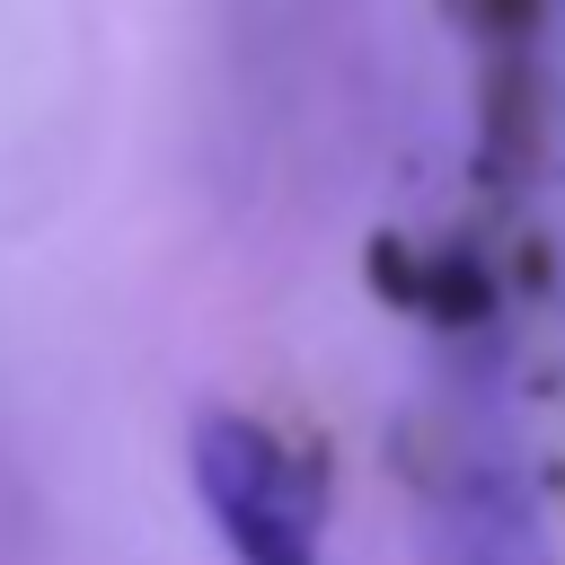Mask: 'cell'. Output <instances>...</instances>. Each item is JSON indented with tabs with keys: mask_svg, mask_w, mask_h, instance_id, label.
I'll return each mask as SVG.
<instances>
[{
	"mask_svg": "<svg viewBox=\"0 0 565 565\" xmlns=\"http://www.w3.org/2000/svg\"><path fill=\"white\" fill-rule=\"evenodd\" d=\"M185 486L230 565H327L335 468L300 424L265 406H203L185 424Z\"/></svg>",
	"mask_w": 565,
	"mask_h": 565,
	"instance_id": "6da1fadb",
	"label": "cell"
},
{
	"mask_svg": "<svg viewBox=\"0 0 565 565\" xmlns=\"http://www.w3.org/2000/svg\"><path fill=\"white\" fill-rule=\"evenodd\" d=\"M424 565H565V556L530 477L503 450L459 441L424 477Z\"/></svg>",
	"mask_w": 565,
	"mask_h": 565,
	"instance_id": "7a4b0ae2",
	"label": "cell"
}]
</instances>
